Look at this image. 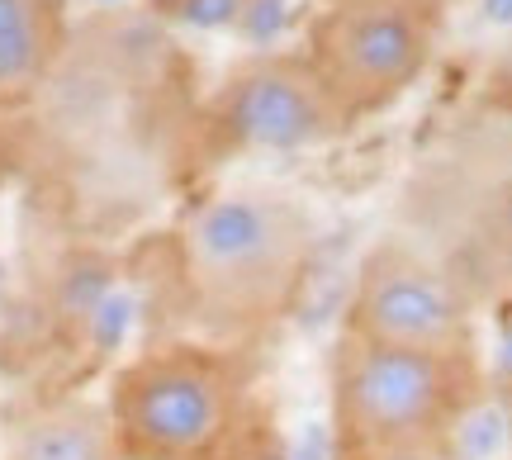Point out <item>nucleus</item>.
<instances>
[{
  "label": "nucleus",
  "mask_w": 512,
  "mask_h": 460,
  "mask_svg": "<svg viewBox=\"0 0 512 460\" xmlns=\"http://www.w3.org/2000/svg\"><path fill=\"white\" fill-rule=\"evenodd\" d=\"M318 242L323 223L290 185L247 181L195 204L176 233V261L209 342L242 347L294 318L309 295Z\"/></svg>",
  "instance_id": "1"
},
{
  "label": "nucleus",
  "mask_w": 512,
  "mask_h": 460,
  "mask_svg": "<svg viewBox=\"0 0 512 460\" xmlns=\"http://www.w3.org/2000/svg\"><path fill=\"white\" fill-rule=\"evenodd\" d=\"M399 219L479 313L512 304V114L489 110L446 133L403 185Z\"/></svg>",
  "instance_id": "2"
},
{
  "label": "nucleus",
  "mask_w": 512,
  "mask_h": 460,
  "mask_svg": "<svg viewBox=\"0 0 512 460\" xmlns=\"http://www.w3.org/2000/svg\"><path fill=\"white\" fill-rule=\"evenodd\" d=\"M100 399L124 460H214L238 432L247 366L238 347L166 337L133 351Z\"/></svg>",
  "instance_id": "3"
},
{
  "label": "nucleus",
  "mask_w": 512,
  "mask_h": 460,
  "mask_svg": "<svg viewBox=\"0 0 512 460\" xmlns=\"http://www.w3.org/2000/svg\"><path fill=\"white\" fill-rule=\"evenodd\" d=\"M484 399L489 366L479 351L389 347L351 332H342L332 347L328 408L337 456L460 432Z\"/></svg>",
  "instance_id": "4"
},
{
  "label": "nucleus",
  "mask_w": 512,
  "mask_h": 460,
  "mask_svg": "<svg viewBox=\"0 0 512 460\" xmlns=\"http://www.w3.org/2000/svg\"><path fill=\"white\" fill-rule=\"evenodd\" d=\"M441 43V0H328L299 53L351 129L394 110Z\"/></svg>",
  "instance_id": "5"
},
{
  "label": "nucleus",
  "mask_w": 512,
  "mask_h": 460,
  "mask_svg": "<svg viewBox=\"0 0 512 460\" xmlns=\"http://www.w3.org/2000/svg\"><path fill=\"white\" fill-rule=\"evenodd\" d=\"M342 332L389 347L479 351V304L432 252L389 233L356 266Z\"/></svg>",
  "instance_id": "6"
},
{
  "label": "nucleus",
  "mask_w": 512,
  "mask_h": 460,
  "mask_svg": "<svg viewBox=\"0 0 512 460\" xmlns=\"http://www.w3.org/2000/svg\"><path fill=\"white\" fill-rule=\"evenodd\" d=\"M209 133L233 152H313L347 138L351 124L323 91L304 53H252L219 81Z\"/></svg>",
  "instance_id": "7"
},
{
  "label": "nucleus",
  "mask_w": 512,
  "mask_h": 460,
  "mask_svg": "<svg viewBox=\"0 0 512 460\" xmlns=\"http://www.w3.org/2000/svg\"><path fill=\"white\" fill-rule=\"evenodd\" d=\"M0 460H124L105 399H48L29 408L0 446Z\"/></svg>",
  "instance_id": "8"
},
{
  "label": "nucleus",
  "mask_w": 512,
  "mask_h": 460,
  "mask_svg": "<svg viewBox=\"0 0 512 460\" xmlns=\"http://www.w3.org/2000/svg\"><path fill=\"white\" fill-rule=\"evenodd\" d=\"M67 48L62 0H0V100L38 91Z\"/></svg>",
  "instance_id": "9"
},
{
  "label": "nucleus",
  "mask_w": 512,
  "mask_h": 460,
  "mask_svg": "<svg viewBox=\"0 0 512 460\" xmlns=\"http://www.w3.org/2000/svg\"><path fill=\"white\" fill-rule=\"evenodd\" d=\"M337 460H465L460 451V432H441V437H408V442H384L370 451H351Z\"/></svg>",
  "instance_id": "10"
}]
</instances>
